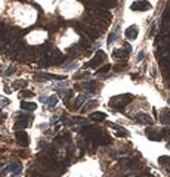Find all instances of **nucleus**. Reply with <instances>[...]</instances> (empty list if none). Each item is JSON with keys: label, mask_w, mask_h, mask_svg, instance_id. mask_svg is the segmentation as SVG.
<instances>
[{"label": "nucleus", "mask_w": 170, "mask_h": 177, "mask_svg": "<svg viewBox=\"0 0 170 177\" xmlns=\"http://www.w3.org/2000/svg\"><path fill=\"white\" fill-rule=\"evenodd\" d=\"M130 101H132L130 94H120V96H115V98L111 99L110 106L111 108H115V109H123Z\"/></svg>", "instance_id": "f257e3e1"}, {"label": "nucleus", "mask_w": 170, "mask_h": 177, "mask_svg": "<svg viewBox=\"0 0 170 177\" xmlns=\"http://www.w3.org/2000/svg\"><path fill=\"white\" fill-rule=\"evenodd\" d=\"M135 120H136V123L144 124V126H153L154 124V120L149 117V115H146V114H139Z\"/></svg>", "instance_id": "f03ea898"}, {"label": "nucleus", "mask_w": 170, "mask_h": 177, "mask_svg": "<svg viewBox=\"0 0 170 177\" xmlns=\"http://www.w3.org/2000/svg\"><path fill=\"white\" fill-rule=\"evenodd\" d=\"M104 59H105V53L99 50L98 53H96V56H95V58L92 59V61H90V62H89V64H87L86 67H87V68H95V67H98V64H101Z\"/></svg>", "instance_id": "7ed1b4c3"}, {"label": "nucleus", "mask_w": 170, "mask_h": 177, "mask_svg": "<svg viewBox=\"0 0 170 177\" xmlns=\"http://www.w3.org/2000/svg\"><path fill=\"white\" fill-rule=\"evenodd\" d=\"M130 8H132V10H141V12H144V10H149L151 5L148 2H135Z\"/></svg>", "instance_id": "20e7f679"}, {"label": "nucleus", "mask_w": 170, "mask_h": 177, "mask_svg": "<svg viewBox=\"0 0 170 177\" xmlns=\"http://www.w3.org/2000/svg\"><path fill=\"white\" fill-rule=\"evenodd\" d=\"M17 140L21 146H28V142H30L25 131H19V130L17 131Z\"/></svg>", "instance_id": "39448f33"}, {"label": "nucleus", "mask_w": 170, "mask_h": 177, "mask_svg": "<svg viewBox=\"0 0 170 177\" xmlns=\"http://www.w3.org/2000/svg\"><path fill=\"white\" fill-rule=\"evenodd\" d=\"M6 170L10 171V173H13V174H19L21 170H22V165H21V162H10L6 167Z\"/></svg>", "instance_id": "423d86ee"}, {"label": "nucleus", "mask_w": 170, "mask_h": 177, "mask_svg": "<svg viewBox=\"0 0 170 177\" xmlns=\"http://www.w3.org/2000/svg\"><path fill=\"white\" fill-rule=\"evenodd\" d=\"M95 15H96V18H99V19H102V21L105 19L107 22L110 21V18H111L110 13H108L107 10H104V8H102V9H96V10H95Z\"/></svg>", "instance_id": "0eeeda50"}, {"label": "nucleus", "mask_w": 170, "mask_h": 177, "mask_svg": "<svg viewBox=\"0 0 170 177\" xmlns=\"http://www.w3.org/2000/svg\"><path fill=\"white\" fill-rule=\"evenodd\" d=\"M145 135H146V137H148V139H151V140H155V142L161 140V135H160L158 131H155V130H151V128H148Z\"/></svg>", "instance_id": "6e6552de"}, {"label": "nucleus", "mask_w": 170, "mask_h": 177, "mask_svg": "<svg viewBox=\"0 0 170 177\" xmlns=\"http://www.w3.org/2000/svg\"><path fill=\"white\" fill-rule=\"evenodd\" d=\"M126 37L130 39V40H135L136 37H138V28H136L135 25L129 27L127 30H126Z\"/></svg>", "instance_id": "1a4fd4ad"}, {"label": "nucleus", "mask_w": 170, "mask_h": 177, "mask_svg": "<svg viewBox=\"0 0 170 177\" xmlns=\"http://www.w3.org/2000/svg\"><path fill=\"white\" fill-rule=\"evenodd\" d=\"M127 56H129L127 49H126V50L119 49V50H114V53H112V58H114V59H126Z\"/></svg>", "instance_id": "9d476101"}, {"label": "nucleus", "mask_w": 170, "mask_h": 177, "mask_svg": "<svg viewBox=\"0 0 170 177\" xmlns=\"http://www.w3.org/2000/svg\"><path fill=\"white\" fill-rule=\"evenodd\" d=\"M101 5L102 8L105 9H111V8H115V0H101Z\"/></svg>", "instance_id": "9b49d317"}, {"label": "nucleus", "mask_w": 170, "mask_h": 177, "mask_svg": "<svg viewBox=\"0 0 170 177\" xmlns=\"http://www.w3.org/2000/svg\"><path fill=\"white\" fill-rule=\"evenodd\" d=\"M21 108L25 111H34L36 109V103H33V102H21Z\"/></svg>", "instance_id": "f8f14e48"}, {"label": "nucleus", "mask_w": 170, "mask_h": 177, "mask_svg": "<svg viewBox=\"0 0 170 177\" xmlns=\"http://www.w3.org/2000/svg\"><path fill=\"white\" fill-rule=\"evenodd\" d=\"M105 117H107V115H105L104 112H93V114L90 115V118H92L93 121H104Z\"/></svg>", "instance_id": "ddd939ff"}, {"label": "nucleus", "mask_w": 170, "mask_h": 177, "mask_svg": "<svg viewBox=\"0 0 170 177\" xmlns=\"http://www.w3.org/2000/svg\"><path fill=\"white\" fill-rule=\"evenodd\" d=\"M28 126V121L27 120H22V118H18V121H17V124H15V128L17 130H22V128H25V127Z\"/></svg>", "instance_id": "4468645a"}, {"label": "nucleus", "mask_w": 170, "mask_h": 177, "mask_svg": "<svg viewBox=\"0 0 170 177\" xmlns=\"http://www.w3.org/2000/svg\"><path fill=\"white\" fill-rule=\"evenodd\" d=\"M120 164L124 165V167H133L136 162L133 160H129V158H121V160H120Z\"/></svg>", "instance_id": "2eb2a0df"}, {"label": "nucleus", "mask_w": 170, "mask_h": 177, "mask_svg": "<svg viewBox=\"0 0 170 177\" xmlns=\"http://www.w3.org/2000/svg\"><path fill=\"white\" fill-rule=\"evenodd\" d=\"M161 123H163V124H170V112H169V111H164V112H163Z\"/></svg>", "instance_id": "dca6fc26"}, {"label": "nucleus", "mask_w": 170, "mask_h": 177, "mask_svg": "<svg viewBox=\"0 0 170 177\" xmlns=\"http://www.w3.org/2000/svg\"><path fill=\"white\" fill-rule=\"evenodd\" d=\"M56 102H58V98H56V96H52V98H47V102H46V105H47L49 108H53V106L56 105Z\"/></svg>", "instance_id": "f3484780"}, {"label": "nucleus", "mask_w": 170, "mask_h": 177, "mask_svg": "<svg viewBox=\"0 0 170 177\" xmlns=\"http://www.w3.org/2000/svg\"><path fill=\"white\" fill-rule=\"evenodd\" d=\"M115 136H117V137H127L129 133L126 130H123V128H119V130L115 131Z\"/></svg>", "instance_id": "a211bd4d"}, {"label": "nucleus", "mask_w": 170, "mask_h": 177, "mask_svg": "<svg viewBox=\"0 0 170 177\" xmlns=\"http://www.w3.org/2000/svg\"><path fill=\"white\" fill-rule=\"evenodd\" d=\"M87 34H89V35H90V37H98V35H99V33H98V31H96V28H89V30H87Z\"/></svg>", "instance_id": "6ab92c4d"}, {"label": "nucleus", "mask_w": 170, "mask_h": 177, "mask_svg": "<svg viewBox=\"0 0 170 177\" xmlns=\"http://www.w3.org/2000/svg\"><path fill=\"white\" fill-rule=\"evenodd\" d=\"M160 164L161 165H170V158L169 157H161L160 158Z\"/></svg>", "instance_id": "aec40b11"}, {"label": "nucleus", "mask_w": 170, "mask_h": 177, "mask_svg": "<svg viewBox=\"0 0 170 177\" xmlns=\"http://www.w3.org/2000/svg\"><path fill=\"white\" fill-rule=\"evenodd\" d=\"M19 96H21V98H30V96H33V92H30V90H22V92L19 93Z\"/></svg>", "instance_id": "412c9836"}, {"label": "nucleus", "mask_w": 170, "mask_h": 177, "mask_svg": "<svg viewBox=\"0 0 170 177\" xmlns=\"http://www.w3.org/2000/svg\"><path fill=\"white\" fill-rule=\"evenodd\" d=\"M25 86H27V83L24 80H18V81L13 83V87H25Z\"/></svg>", "instance_id": "4be33fe9"}, {"label": "nucleus", "mask_w": 170, "mask_h": 177, "mask_svg": "<svg viewBox=\"0 0 170 177\" xmlns=\"http://www.w3.org/2000/svg\"><path fill=\"white\" fill-rule=\"evenodd\" d=\"M96 105H98L96 102H90V103H89V105H87V106L85 108V111H90V109H93V108H96Z\"/></svg>", "instance_id": "5701e85b"}, {"label": "nucleus", "mask_w": 170, "mask_h": 177, "mask_svg": "<svg viewBox=\"0 0 170 177\" xmlns=\"http://www.w3.org/2000/svg\"><path fill=\"white\" fill-rule=\"evenodd\" d=\"M85 99H86V96H80V98L77 99V102H76V108H78V106H80V105L85 102Z\"/></svg>", "instance_id": "b1692460"}, {"label": "nucleus", "mask_w": 170, "mask_h": 177, "mask_svg": "<svg viewBox=\"0 0 170 177\" xmlns=\"http://www.w3.org/2000/svg\"><path fill=\"white\" fill-rule=\"evenodd\" d=\"M155 30H157V27H155V24H153V25H151V28H149V35H151V37H153L154 34H155Z\"/></svg>", "instance_id": "393cba45"}, {"label": "nucleus", "mask_w": 170, "mask_h": 177, "mask_svg": "<svg viewBox=\"0 0 170 177\" xmlns=\"http://www.w3.org/2000/svg\"><path fill=\"white\" fill-rule=\"evenodd\" d=\"M117 35H115V33H111L110 34V37H108V44H111V43L114 42V39H115Z\"/></svg>", "instance_id": "a878e982"}, {"label": "nucleus", "mask_w": 170, "mask_h": 177, "mask_svg": "<svg viewBox=\"0 0 170 177\" xmlns=\"http://www.w3.org/2000/svg\"><path fill=\"white\" fill-rule=\"evenodd\" d=\"M85 87H87V89H90V90H92V87H95V81H89V83H86Z\"/></svg>", "instance_id": "bb28decb"}, {"label": "nucleus", "mask_w": 170, "mask_h": 177, "mask_svg": "<svg viewBox=\"0 0 170 177\" xmlns=\"http://www.w3.org/2000/svg\"><path fill=\"white\" fill-rule=\"evenodd\" d=\"M108 69H110V65H105V67H102L101 69H99V71H98V72H107V71H108Z\"/></svg>", "instance_id": "cd10ccee"}, {"label": "nucleus", "mask_w": 170, "mask_h": 177, "mask_svg": "<svg viewBox=\"0 0 170 177\" xmlns=\"http://www.w3.org/2000/svg\"><path fill=\"white\" fill-rule=\"evenodd\" d=\"M13 72H15V68H9L8 71L5 72V76H10V74H13Z\"/></svg>", "instance_id": "c85d7f7f"}, {"label": "nucleus", "mask_w": 170, "mask_h": 177, "mask_svg": "<svg viewBox=\"0 0 170 177\" xmlns=\"http://www.w3.org/2000/svg\"><path fill=\"white\" fill-rule=\"evenodd\" d=\"M5 105H8V101L6 99H0V108H3Z\"/></svg>", "instance_id": "c756f323"}, {"label": "nucleus", "mask_w": 170, "mask_h": 177, "mask_svg": "<svg viewBox=\"0 0 170 177\" xmlns=\"http://www.w3.org/2000/svg\"><path fill=\"white\" fill-rule=\"evenodd\" d=\"M144 59V52H139V55H138V61H142Z\"/></svg>", "instance_id": "7c9ffc66"}]
</instances>
